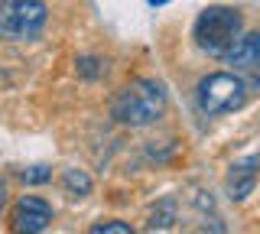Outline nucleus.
<instances>
[{
    "mask_svg": "<svg viewBox=\"0 0 260 234\" xmlns=\"http://www.w3.org/2000/svg\"><path fill=\"white\" fill-rule=\"evenodd\" d=\"M166 85L159 78H134L114 94L111 101V117L117 120L120 127H130V130H140V127H150L166 114Z\"/></svg>",
    "mask_w": 260,
    "mask_h": 234,
    "instance_id": "nucleus-1",
    "label": "nucleus"
},
{
    "mask_svg": "<svg viewBox=\"0 0 260 234\" xmlns=\"http://www.w3.org/2000/svg\"><path fill=\"white\" fill-rule=\"evenodd\" d=\"M241 33H244V17L234 7H221V4L205 7L195 17V26H192L195 46L208 55H224Z\"/></svg>",
    "mask_w": 260,
    "mask_h": 234,
    "instance_id": "nucleus-2",
    "label": "nucleus"
},
{
    "mask_svg": "<svg viewBox=\"0 0 260 234\" xmlns=\"http://www.w3.org/2000/svg\"><path fill=\"white\" fill-rule=\"evenodd\" d=\"M46 0H0V39L7 43H29L46 29Z\"/></svg>",
    "mask_w": 260,
    "mask_h": 234,
    "instance_id": "nucleus-3",
    "label": "nucleus"
},
{
    "mask_svg": "<svg viewBox=\"0 0 260 234\" xmlns=\"http://www.w3.org/2000/svg\"><path fill=\"white\" fill-rule=\"evenodd\" d=\"M195 101H199L202 114H208V117L231 114V111H238L247 101V85L234 72H211L195 88Z\"/></svg>",
    "mask_w": 260,
    "mask_h": 234,
    "instance_id": "nucleus-4",
    "label": "nucleus"
},
{
    "mask_svg": "<svg viewBox=\"0 0 260 234\" xmlns=\"http://www.w3.org/2000/svg\"><path fill=\"white\" fill-rule=\"evenodd\" d=\"M52 224V205L43 195H20L10 212V231L16 234H43Z\"/></svg>",
    "mask_w": 260,
    "mask_h": 234,
    "instance_id": "nucleus-5",
    "label": "nucleus"
},
{
    "mask_svg": "<svg viewBox=\"0 0 260 234\" xmlns=\"http://www.w3.org/2000/svg\"><path fill=\"white\" fill-rule=\"evenodd\" d=\"M257 176H260V156H247V159L231 163V169H228V195L234 202H244L254 192Z\"/></svg>",
    "mask_w": 260,
    "mask_h": 234,
    "instance_id": "nucleus-6",
    "label": "nucleus"
},
{
    "mask_svg": "<svg viewBox=\"0 0 260 234\" xmlns=\"http://www.w3.org/2000/svg\"><path fill=\"white\" fill-rule=\"evenodd\" d=\"M221 59L231 65L234 72H250L260 62V33H241L238 39L231 43Z\"/></svg>",
    "mask_w": 260,
    "mask_h": 234,
    "instance_id": "nucleus-7",
    "label": "nucleus"
},
{
    "mask_svg": "<svg viewBox=\"0 0 260 234\" xmlns=\"http://www.w3.org/2000/svg\"><path fill=\"white\" fill-rule=\"evenodd\" d=\"M62 189L69 192L72 198H85V195H91L94 182L85 169H62Z\"/></svg>",
    "mask_w": 260,
    "mask_h": 234,
    "instance_id": "nucleus-8",
    "label": "nucleus"
},
{
    "mask_svg": "<svg viewBox=\"0 0 260 234\" xmlns=\"http://www.w3.org/2000/svg\"><path fill=\"white\" fill-rule=\"evenodd\" d=\"M173 221H176V198H162L159 208L146 221V231H166V228H173Z\"/></svg>",
    "mask_w": 260,
    "mask_h": 234,
    "instance_id": "nucleus-9",
    "label": "nucleus"
},
{
    "mask_svg": "<svg viewBox=\"0 0 260 234\" xmlns=\"http://www.w3.org/2000/svg\"><path fill=\"white\" fill-rule=\"evenodd\" d=\"M88 231H91V234H134V228H130L127 221H117V218H104V221H94Z\"/></svg>",
    "mask_w": 260,
    "mask_h": 234,
    "instance_id": "nucleus-10",
    "label": "nucleus"
},
{
    "mask_svg": "<svg viewBox=\"0 0 260 234\" xmlns=\"http://www.w3.org/2000/svg\"><path fill=\"white\" fill-rule=\"evenodd\" d=\"M20 179L26 182V185H39V182L52 179V169H49V166H29V169H23V173H20Z\"/></svg>",
    "mask_w": 260,
    "mask_h": 234,
    "instance_id": "nucleus-11",
    "label": "nucleus"
},
{
    "mask_svg": "<svg viewBox=\"0 0 260 234\" xmlns=\"http://www.w3.org/2000/svg\"><path fill=\"white\" fill-rule=\"evenodd\" d=\"M7 198H10V192H7V179L0 176V212L7 208Z\"/></svg>",
    "mask_w": 260,
    "mask_h": 234,
    "instance_id": "nucleus-12",
    "label": "nucleus"
},
{
    "mask_svg": "<svg viewBox=\"0 0 260 234\" xmlns=\"http://www.w3.org/2000/svg\"><path fill=\"white\" fill-rule=\"evenodd\" d=\"M250 72H254V85L260 88V62H257V65H254V69H250Z\"/></svg>",
    "mask_w": 260,
    "mask_h": 234,
    "instance_id": "nucleus-13",
    "label": "nucleus"
},
{
    "mask_svg": "<svg viewBox=\"0 0 260 234\" xmlns=\"http://www.w3.org/2000/svg\"><path fill=\"white\" fill-rule=\"evenodd\" d=\"M150 4H153V7H162V4H169V0H150Z\"/></svg>",
    "mask_w": 260,
    "mask_h": 234,
    "instance_id": "nucleus-14",
    "label": "nucleus"
}]
</instances>
